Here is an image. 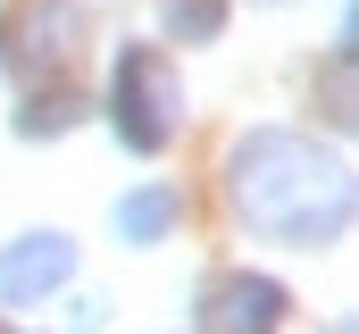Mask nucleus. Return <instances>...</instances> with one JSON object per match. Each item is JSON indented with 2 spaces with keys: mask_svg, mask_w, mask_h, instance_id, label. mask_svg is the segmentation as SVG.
I'll list each match as a JSON object with an SVG mask.
<instances>
[{
  "mask_svg": "<svg viewBox=\"0 0 359 334\" xmlns=\"http://www.w3.org/2000/svg\"><path fill=\"white\" fill-rule=\"evenodd\" d=\"M67 267H76V250L59 243V234H25V243L0 259V293H8V301H34V293L67 284Z\"/></svg>",
  "mask_w": 359,
  "mask_h": 334,
  "instance_id": "obj_4",
  "label": "nucleus"
},
{
  "mask_svg": "<svg viewBox=\"0 0 359 334\" xmlns=\"http://www.w3.org/2000/svg\"><path fill=\"white\" fill-rule=\"evenodd\" d=\"M276 318H284V293L268 276H226L217 301H209V326L217 334H276Z\"/></svg>",
  "mask_w": 359,
  "mask_h": 334,
  "instance_id": "obj_3",
  "label": "nucleus"
},
{
  "mask_svg": "<svg viewBox=\"0 0 359 334\" xmlns=\"http://www.w3.org/2000/svg\"><path fill=\"white\" fill-rule=\"evenodd\" d=\"M17 126H25V134H59V126H67V92H50V100H34V109H25Z\"/></svg>",
  "mask_w": 359,
  "mask_h": 334,
  "instance_id": "obj_7",
  "label": "nucleus"
},
{
  "mask_svg": "<svg viewBox=\"0 0 359 334\" xmlns=\"http://www.w3.org/2000/svg\"><path fill=\"white\" fill-rule=\"evenodd\" d=\"M234 201L276 243H334L351 218V175L309 134H251L234 151Z\"/></svg>",
  "mask_w": 359,
  "mask_h": 334,
  "instance_id": "obj_1",
  "label": "nucleus"
},
{
  "mask_svg": "<svg viewBox=\"0 0 359 334\" xmlns=\"http://www.w3.org/2000/svg\"><path fill=\"white\" fill-rule=\"evenodd\" d=\"M217 17H226L217 0H176V8H168V25H176V34H217Z\"/></svg>",
  "mask_w": 359,
  "mask_h": 334,
  "instance_id": "obj_6",
  "label": "nucleus"
},
{
  "mask_svg": "<svg viewBox=\"0 0 359 334\" xmlns=\"http://www.w3.org/2000/svg\"><path fill=\"white\" fill-rule=\"evenodd\" d=\"M109 126L126 151H159L168 126H176V84L159 51H117V76H109Z\"/></svg>",
  "mask_w": 359,
  "mask_h": 334,
  "instance_id": "obj_2",
  "label": "nucleus"
},
{
  "mask_svg": "<svg viewBox=\"0 0 359 334\" xmlns=\"http://www.w3.org/2000/svg\"><path fill=\"white\" fill-rule=\"evenodd\" d=\"M168 218H176V192H168V184H151V192H126V201H117V234H134V243H159V234H168Z\"/></svg>",
  "mask_w": 359,
  "mask_h": 334,
  "instance_id": "obj_5",
  "label": "nucleus"
}]
</instances>
